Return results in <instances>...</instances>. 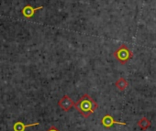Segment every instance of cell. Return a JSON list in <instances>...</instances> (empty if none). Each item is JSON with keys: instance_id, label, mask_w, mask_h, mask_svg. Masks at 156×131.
<instances>
[{"instance_id": "8", "label": "cell", "mask_w": 156, "mask_h": 131, "mask_svg": "<svg viewBox=\"0 0 156 131\" xmlns=\"http://www.w3.org/2000/svg\"><path fill=\"white\" fill-rule=\"evenodd\" d=\"M137 125L140 126V128L141 130H146L147 128H149V127L151 126V121H150L147 117H141V118L138 121Z\"/></svg>"}, {"instance_id": "7", "label": "cell", "mask_w": 156, "mask_h": 131, "mask_svg": "<svg viewBox=\"0 0 156 131\" xmlns=\"http://www.w3.org/2000/svg\"><path fill=\"white\" fill-rule=\"evenodd\" d=\"M115 86L118 88V90H119V91H124V90H126V88L129 86V83H128V81H127L125 78L120 77V78H119V79L116 81Z\"/></svg>"}, {"instance_id": "9", "label": "cell", "mask_w": 156, "mask_h": 131, "mask_svg": "<svg viewBox=\"0 0 156 131\" xmlns=\"http://www.w3.org/2000/svg\"><path fill=\"white\" fill-rule=\"evenodd\" d=\"M46 131H60V130H59L55 126H50Z\"/></svg>"}, {"instance_id": "6", "label": "cell", "mask_w": 156, "mask_h": 131, "mask_svg": "<svg viewBox=\"0 0 156 131\" xmlns=\"http://www.w3.org/2000/svg\"><path fill=\"white\" fill-rule=\"evenodd\" d=\"M40 123L36 122L33 124H23V122L21 121H18L13 125V131H25L26 128L28 127H31V126H39Z\"/></svg>"}, {"instance_id": "1", "label": "cell", "mask_w": 156, "mask_h": 131, "mask_svg": "<svg viewBox=\"0 0 156 131\" xmlns=\"http://www.w3.org/2000/svg\"><path fill=\"white\" fill-rule=\"evenodd\" d=\"M73 106L80 115H82L85 118H87L97 110L98 105L89 95L85 94L77 100V102L74 103Z\"/></svg>"}, {"instance_id": "2", "label": "cell", "mask_w": 156, "mask_h": 131, "mask_svg": "<svg viewBox=\"0 0 156 131\" xmlns=\"http://www.w3.org/2000/svg\"><path fill=\"white\" fill-rule=\"evenodd\" d=\"M115 59L122 65L126 64L133 57L132 51L128 48L126 44H121L113 53Z\"/></svg>"}, {"instance_id": "3", "label": "cell", "mask_w": 156, "mask_h": 131, "mask_svg": "<svg viewBox=\"0 0 156 131\" xmlns=\"http://www.w3.org/2000/svg\"><path fill=\"white\" fill-rule=\"evenodd\" d=\"M43 6H41V7H38V8H33L32 6L30 5H26L22 9H21V14L24 18H26L27 19H30L31 18H33V16L35 15L36 11L38 10H41L43 9Z\"/></svg>"}, {"instance_id": "4", "label": "cell", "mask_w": 156, "mask_h": 131, "mask_svg": "<svg viewBox=\"0 0 156 131\" xmlns=\"http://www.w3.org/2000/svg\"><path fill=\"white\" fill-rule=\"evenodd\" d=\"M58 105H59L64 112H67V111H69V110L74 105V102L73 101V99H72L69 95H63V96L59 100Z\"/></svg>"}, {"instance_id": "5", "label": "cell", "mask_w": 156, "mask_h": 131, "mask_svg": "<svg viewBox=\"0 0 156 131\" xmlns=\"http://www.w3.org/2000/svg\"><path fill=\"white\" fill-rule=\"evenodd\" d=\"M101 124L104 127L106 128H110L113 125L118 124V125H127V123L125 122H119V121H116L114 119V117L110 115H106L103 116V118L101 119Z\"/></svg>"}]
</instances>
